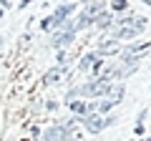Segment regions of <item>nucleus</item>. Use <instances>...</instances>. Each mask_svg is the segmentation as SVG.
<instances>
[{
  "label": "nucleus",
  "instance_id": "obj_16",
  "mask_svg": "<svg viewBox=\"0 0 151 141\" xmlns=\"http://www.w3.org/2000/svg\"><path fill=\"white\" fill-rule=\"evenodd\" d=\"M146 141H151V136H149V139H146Z\"/></svg>",
  "mask_w": 151,
  "mask_h": 141
},
{
  "label": "nucleus",
  "instance_id": "obj_7",
  "mask_svg": "<svg viewBox=\"0 0 151 141\" xmlns=\"http://www.w3.org/2000/svg\"><path fill=\"white\" fill-rule=\"evenodd\" d=\"M65 106L70 109V114H76V116H83V119H86V116L91 114V111H88V103H86V101H78V98H73V101H68Z\"/></svg>",
  "mask_w": 151,
  "mask_h": 141
},
{
  "label": "nucleus",
  "instance_id": "obj_1",
  "mask_svg": "<svg viewBox=\"0 0 151 141\" xmlns=\"http://www.w3.org/2000/svg\"><path fill=\"white\" fill-rule=\"evenodd\" d=\"M144 30H146V18H134L131 25H113L111 28V38L113 40H131Z\"/></svg>",
  "mask_w": 151,
  "mask_h": 141
},
{
  "label": "nucleus",
  "instance_id": "obj_10",
  "mask_svg": "<svg viewBox=\"0 0 151 141\" xmlns=\"http://www.w3.org/2000/svg\"><path fill=\"white\" fill-rule=\"evenodd\" d=\"M98 58H101V55L96 53V50H93V53H86L81 58V65H78V70H83V73H86V70H93V65L98 63Z\"/></svg>",
  "mask_w": 151,
  "mask_h": 141
},
{
  "label": "nucleus",
  "instance_id": "obj_13",
  "mask_svg": "<svg viewBox=\"0 0 151 141\" xmlns=\"http://www.w3.org/2000/svg\"><path fill=\"white\" fill-rule=\"evenodd\" d=\"M111 10H116V13L129 10V0H113V3H111Z\"/></svg>",
  "mask_w": 151,
  "mask_h": 141
},
{
  "label": "nucleus",
  "instance_id": "obj_3",
  "mask_svg": "<svg viewBox=\"0 0 151 141\" xmlns=\"http://www.w3.org/2000/svg\"><path fill=\"white\" fill-rule=\"evenodd\" d=\"M73 38H76V33L73 30H58V33H53V38H50V45H53L55 50H63V48H68L70 43H73Z\"/></svg>",
  "mask_w": 151,
  "mask_h": 141
},
{
  "label": "nucleus",
  "instance_id": "obj_9",
  "mask_svg": "<svg viewBox=\"0 0 151 141\" xmlns=\"http://www.w3.org/2000/svg\"><path fill=\"white\" fill-rule=\"evenodd\" d=\"M149 48H151V43H146V40H139V43H131L129 48L124 50V55H141V58H144V53H146Z\"/></svg>",
  "mask_w": 151,
  "mask_h": 141
},
{
  "label": "nucleus",
  "instance_id": "obj_5",
  "mask_svg": "<svg viewBox=\"0 0 151 141\" xmlns=\"http://www.w3.org/2000/svg\"><path fill=\"white\" fill-rule=\"evenodd\" d=\"M73 10H76V5H73V3H63V5H58L53 13H50V18H53V20L58 23V25H63V23L70 18V13H73Z\"/></svg>",
  "mask_w": 151,
  "mask_h": 141
},
{
  "label": "nucleus",
  "instance_id": "obj_15",
  "mask_svg": "<svg viewBox=\"0 0 151 141\" xmlns=\"http://www.w3.org/2000/svg\"><path fill=\"white\" fill-rule=\"evenodd\" d=\"M40 28H43V30H50V28H58V23H55V20H53V18H50V15H48V18H45V20H43V23H40Z\"/></svg>",
  "mask_w": 151,
  "mask_h": 141
},
{
  "label": "nucleus",
  "instance_id": "obj_4",
  "mask_svg": "<svg viewBox=\"0 0 151 141\" xmlns=\"http://www.w3.org/2000/svg\"><path fill=\"white\" fill-rule=\"evenodd\" d=\"M65 139H68V134H65L63 124H53L43 131V141H65Z\"/></svg>",
  "mask_w": 151,
  "mask_h": 141
},
{
  "label": "nucleus",
  "instance_id": "obj_17",
  "mask_svg": "<svg viewBox=\"0 0 151 141\" xmlns=\"http://www.w3.org/2000/svg\"><path fill=\"white\" fill-rule=\"evenodd\" d=\"M131 141H134V139H131Z\"/></svg>",
  "mask_w": 151,
  "mask_h": 141
},
{
  "label": "nucleus",
  "instance_id": "obj_12",
  "mask_svg": "<svg viewBox=\"0 0 151 141\" xmlns=\"http://www.w3.org/2000/svg\"><path fill=\"white\" fill-rule=\"evenodd\" d=\"M106 98L113 103V106H116V103H121V98H124V83H116V86H113V91L108 93Z\"/></svg>",
  "mask_w": 151,
  "mask_h": 141
},
{
  "label": "nucleus",
  "instance_id": "obj_14",
  "mask_svg": "<svg viewBox=\"0 0 151 141\" xmlns=\"http://www.w3.org/2000/svg\"><path fill=\"white\" fill-rule=\"evenodd\" d=\"M68 60H70V50H58V63L60 65H63V68H65V63H68Z\"/></svg>",
  "mask_w": 151,
  "mask_h": 141
},
{
  "label": "nucleus",
  "instance_id": "obj_2",
  "mask_svg": "<svg viewBox=\"0 0 151 141\" xmlns=\"http://www.w3.org/2000/svg\"><path fill=\"white\" fill-rule=\"evenodd\" d=\"M81 124H83V129H86L88 134H101L103 129H108L106 116H101V114H88L86 119L81 121Z\"/></svg>",
  "mask_w": 151,
  "mask_h": 141
},
{
  "label": "nucleus",
  "instance_id": "obj_11",
  "mask_svg": "<svg viewBox=\"0 0 151 141\" xmlns=\"http://www.w3.org/2000/svg\"><path fill=\"white\" fill-rule=\"evenodd\" d=\"M113 23H116V20H113V15H111V13H106V10H103L101 15L96 18V23H93V25H96V28H101V30H103V28H113Z\"/></svg>",
  "mask_w": 151,
  "mask_h": 141
},
{
  "label": "nucleus",
  "instance_id": "obj_6",
  "mask_svg": "<svg viewBox=\"0 0 151 141\" xmlns=\"http://www.w3.org/2000/svg\"><path fill=\"white\" fill-rule=\"evenodd\" d=\"M96 53L98 55H116V53H121V43H119V40H113V38L101 40V45L96 48Z\"/></svg>",
  "mask_w": 151,
  "mask_h": 141
},
{
  "label": "nucleus",
  "instance_id": "obj_8",
  "mask_svg": "<svg viewBox=\"0 0 151 141\" xmlns=\"http://www.w3.org/2000/svg\"><path fill=\"white\" fill-rule=\"evenodd\" d=\"M63 76H65V68H63V65H55V68H50L48 73H45L43 83H48V86H55V83H58Z\"/></svg>",
  "mask_w": 151,
  "mask_h": 141
}]
</instances>
